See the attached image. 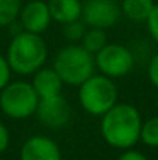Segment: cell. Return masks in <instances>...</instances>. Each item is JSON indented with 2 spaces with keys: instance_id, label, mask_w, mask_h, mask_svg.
I'll list each match as a JSON object with an SVG mask.
<instances>
[{
  "instance_id": "obj_1",
  "label": "cell",
  "mask_w": 158,
  "mask_h": 160,
  "mask_svg": "<svg viewBox=\"0 0 158 160\" xmlns=\"http://www.w3.org/2000/svg\"><path fill=\"white\" fill-rule=\"evenodd\" d=\"M143 118L138 109L127 103H116L101 115V135L107 145L116 149L133 148L140 142Z\"/></svg>"
},
{
  "instance_id": "obj_2",
  "label": "cell",
  "mask_w": 158,
  "mask_h": 160,
  "mask_svg": "<svg viewBox=\"0 0 158 160\" xmlns=\"http://www.w3.org/2000/svg\"><path fill=\"white\" fill-rule=\"evenodd\" d=\"M47 58L48 48L44 38L23 30L14 34L6 52V61L11 72L17 75H33L45 65Z\"/></svg>"
},
{
  "instance_id": "obj_3",
  "label": "cell",
  "mask_w": 158,
  "mask_h": 160,
  "mask_svg": "<svg viewBox=\"0 0 158 160\" xmlns=\"http://www.w3.org/2000/svg\"><path fill=\"white\" fill-rule=\"evenodd\" d=\"M53 68L64 84L78 87L95 73V54L87 52L82 45H67L56 53Z\"/></svg>"
},
{
  "instance_id": "obj_4",
  "label": "cell",
  "mask_w": 158,
  "mask_h": 160,
  "mask_svg": "<svg viewBox=\"0 0 158 160\" xmlns=\"http://www.w3.org/2000/svg\"><path fill=\"white\" fill-rule=\"evenodd\" d=\"M78 100L81 107L95 117H101L118 103V87L112 78L103 73L89 76L78 86Z\"/></svg>"
},
{
  "instance_id": "obj_5",
  "label": "cell",
  "mask_w": 158,
  "mask_h": 160,
  "mask_svg": "<svg viewBox=\"0 0 158 160\" xmlns=\"http://www.w3.org/2000/svg\"><path fill=\"white\" fill-rule=\"evenodd\" d=\"M39 95L31 82L9 81L0 90V109L12 120H25L36 113Z\"/></svg>"
},
{
  "instance_id": "obj_6",
  "label": "cell",
  "mask_w": 158,
  "mask_h": 160,
  "mask_svg": "<svg viewBox=\"0 0 158 160\" xmlns=\"http://www.w3.org/2000/svg\"><path fill=\"white\" fill-rule=\"evenodd\" d=\"M135 58L133 53L121 44H105L104 47L95 53V65L105 76L115 79L129 75L133 68Z\"/></svg>"
},
{
  "instance_id": "obj_7",
  "label": "cell",
  "mask_w": 158,
  "mask_h": 160,
  "mask_svg": "<svg viewBox=\"0 0 158 160\" xmlns=\"http://www.w3.org/2000/svg\"><path fill=\"white\" fill-rule=\"evenodd\" d=\"M121 17V8L116 0H85L82 3L81 20L87 27L110 28Z\"/></svg>"
},
{
  "instance_id": "obj_8",
  "label": "cell",
  "mask_w": 158,
  "mask_h": 160,
  "mask_svg": "<svg viewBox=\"0 0 158 160\" xmlns=\"http://www.w3.org/2000/svg\"><path fill=\"white\" fill-rule=\"evenodd\" d=\"M36 113L44 126L51 129H59L64 128L70 120V106L67 100L59 93L47 98H39Z\"/></svg>"
},
{
  "instance_id": "obj_9",
  "label": "cell",
  "mask_w": 158,
  "mask_h": 160,
  "mask_svg": "<svg viewBox=\"0 0 158 160\" xmlns=\"http://www.w3.org/2000/svg\"><path fill=\"white\" fill-rule=\"evenodd\" d=\"M17 19L23 31L36 33V34H42L51 23L48 5L44 0H31L22 5Z\"/></svg>"
},
{
  "instance_id": "obj_10",
  "label": "cell",
  "mask_w": 158,
  "mask_h": 160,
  "mask_svg": "<svg viewBox=\"0 0 158 160\" xmlns=\"http://www.w3.org/2000/svg\"><path fill=\"white\" fill-rule=\"evenodd\" d=\"M20 160H62L59 145L47 135H33L20 148Z\"/></svg>"
},
{
  "instance_id": "obj_11",
  "label": "cell",
  "mask_w": 158,
  "mask_h": 160,
  "mask_svg": "<svg viewBox=\"0 0 158 160\" xmlns=\"http://www.w3.org/2000/svg\"><path fill=\"white\" fill-rule=\"evenodd\" d=\"M34 78L31 81V86L34 87L36 93L39 95V98H47L53 95H59L62 92V79L59 78V75L56 73V70L53 67H41L37 72L33 73Z\"/></svg>"
},
{
  "instance_id": "obj_12",
  "label": "cell",
  "mask_w": 158,
  "mask_h": 160,
  "mask_svg": "<svg viewBox=\"0 0 158 160\" xmlns=\"http://www.w3.org/2000/svg\"><path fill=\"white\" fill-rule=\"evenodd\" d=\"M51 20L57 23H70L73 20H79L82 14V2L81 0H48L47 2Z\"/></svg>"
},
{
  "instance_id": "obj_13",
  "label": "cell",
  "mask_w": 158,
  "mask_h": 160,
  "mask_svg": "<svg viewBox=\"0 0 158 160\" xmlns=\"http://www.w3.org/2000/svg\"><path fill=\"white\" fill-rule=\"evenodd\" d=\"M155 2L154 0H122L119 8L121 14H124L129 20L135 23L146 22Z\"/></svg>"
},
{
  "instance_id": "obj_14",
  "label": "cell",
  "mask_w": 158,
  "mask_h": 160,
  "mask_svg": "<svg viewBox=\"0 0 158 160\" xmlns=\"http://www.w3.org/2000/svg\"><path fill=\"white\" fill-rule=\"evenodd\" d=\"M105 44H107L105 31L103 28H95V27H90L89 30H85V33L81 39V45L92 54L98 53Z\"/></svg>"
},
{
  "instance_id": "obj_15",
  "label": "cell",
  "mask_w": 158,
  "mask_h": 160,
  "mask_svg": "<svg viewBox=\"0 0 158 160\" xmlns=\"http://www.w3.org/2000/svg\"><path fill=\"white\" fill-rule=\"evenodd\" d=\"M22 0H0V27L12 25L20 12Z\"/></svg>"
},
{
  "instance_id": "obj_16",
  "label": "cell",
  "mask_w": 158,
  "mask_h": 160,
  "mask_svg": "<svg viewBox=\"0 0 158 160\" xmlns=\"http://www.w3.org/2000/svg\"><path fill=\"white\" fill-rule=\"evenodd\" d=\"M140 140L149 148H158V115L143 121Z\"/></svg>"
},
{
  "instance_id": "obj_17",
  "label": "cell",
  "mask_w": 158,
  "mask_h": 160,
  "mask_svg": "<svg viewBox=\"0 0 158 160\" xmlns=\"http://www.w3.org/2000/svg\"><path fill=\"white\" fill-rule=\"evenodd\" d=\"M84 33H85V23L81 19L64 25V34H65L67 41H70V42H79L82 39Z\"/></svg>"
},
{
  "instance_id": "obj_18",
  "label": "cell",
  "mask_w": 158,
  "mask_h": 160,
  "mask_svg": "<svg viewBox=\"0 0 158 160\" xmlns=\"http://www.w3.org/2000/svg\"><path fill=\"white\" fill-rule=\"evenodd\" d=\"M146 23H147V30H149L152 39L158 44V3L154 5V8H152V11H151V14H149V17L146 20Z\"/></svg>"
},
{
  "instance_id": "obj_19",
  "label": "cell",
  "mask_w": 158,
  "mask_h": 160,
  "mask_svg": "<svg viewBox=\"0 0 158 160\" xmlns=\"http://www.w3.org/2000/svg\"><path fill=\"white\" fill-rule=\"evenodd\" d=\"M11 81V67L6 61V56L0 54V90Z\"/></svg>"
},
{
  "instance_id": "obj_20",
  "label": "cell",
  "mask_w": 158,
  "mask_h": 160,
  "mask_svg": "<svg viewBox=\"0 0 158 160\" xmlns=\"http://www.w3.org/2000/svg\"><path fill=\"white\" fill-rule=\"evenodd\" d=\"M147 76L149 81L152 82V86L158 89V53L152 56V59L149 61V67H147Z\"/></svg>"
},
{
  "instance_id": "obj_21",
  "label": "cell",
  "mask_w": 158,
  "mask_h": 160,
  "mask_svg": "<svg viewBox=\"0 0 158 160\" xmlns=\"http://www.w3.org/2000/svg\"><path fill=\"white\" fill-rule=\"evenodd\" d=\"M118 160H147V157L143 152L129 148V149H124V152L118 157Z\"/></svg>"
},
{
  "instance_id": "obj_22",
  "label": "cell",
  "mask_w": 158,
  "mask_h": 160,
  "mask_svg": "<svg viewBox=\"0 0 158 160\" xmlns=\"http://www.w3.org/2000/svg\"><path fill=\"white\" fill-rule=\"evenodd\" d=\"M9 146V131L8 128L0 121V154H3Z\"/></svg>"
},
{
  "instance_id": "obj_23",
  "label": "cell",
  "mask_w": 158,
  "mask_h": 160,
  "mask_svg": "<svg viewBox=\"0 0 158 160\" xmlns=\"http://www.w3.org/2000/svg\"><path fill=\"white\" fill-rule=\"evenodd\" d=\"M155 106H157V112H158V98H157V103H155Z\"/></svg>"
},
{
  "instance_id": "obj_24",
  "label": "cell",
  "mask_w": 158,
  "mask_h": 160,
  "mask_svg": "<svg viewBox=\"0 0 158 160\" xmlns=\"http://www.w3.org/2000/svg\"><path fill=\"white\" fill-rule=\"evenodd\" d=\"M0 160H2V159H0Z\"/></svg>"
}]
</instances>
